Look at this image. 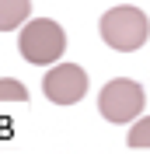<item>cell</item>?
I'll return each mask as SVG.
<instances>
[{
	"instance_id": "cell-1",
	"label": "cell",
	"mask_w": 150,
	"mask_h": 154,
	"mask_svg": "<svg viewBox=\"0 0 150 154\" xmlns=\"http://www.w3.org/2000/svg\"><path fill=\"white\" fill-rule=\"evenodd\" d=\"M101 38L105 46L119 49V53H133V49H140L150 35V21L140 7H112L101 14Z\"/></svg>"
},
{
	"instance_id": "cell-2",
	"label": "cell",
	"mask_w": 150,
	"mask_h": 154,
	"mask_svg": "<svg viewBox=\"0 0 150 154\" xmlns=\"http://www.w3.org/2000/svg\"><path fill=\"white\" fill-rule=\"evenodd\" d=\"M18 49H21V56L28 60V63L46 67V63H52V60L63 56V49H66V32L59 28L52 18H35V21H28V25L21 28Z\"/></svg>"
},
{
	"instance_id": "cell-3",
	"label": "cell",
	"mask_w": 150,
	"mask_h": 154,
	"mask_svg": "<svg viewBox=\"0 0 150 154\" xmlns=\"http://www.w3.org/2000/svg\"><path fill=\"white\" fill-rule=\"evenodd\" d=\"M143 88L136 84V81H129V77H115V81H108V84L101 88V95H98V109H101V116L108 119V123L122 126V123H133L136 116L143 112Z\"/></svg>"
},
{
	"instance_id": "cell-4",
	"label": "cell",
	"mask_w": 150,
	"mask_h": 154,
	"mask_svg": "<svg viewBox=\"0 0 150 154\" xmlns=\"http://www.w3.org/2000/svg\"><path fill=\"white\" fill-rule=\"evenodd\" d=\"M42 91L56 105H74V102H80L87 95V74L77 63H56L42 77Z\"/></svg>"
},
{
	"instance_id": "cell-5",
	"label": "cell",
	"mask_w": 150,
	"mask_h": 154,
	"mask_svg": "<svg viewBox=\"0 0 150 154\" xmlns=\"http://www.w3.org/2000/svg\"><path fill=\"white\" fill-rule=\"evenodd\" d=\"M28 11H32L28 0H0V32H10L18 25H25Z\"/></svg>"
},
{
	"instance_id": "cell-6",
	"label": "cell",
	"mask_w": 150,
	"mask_h": 154,
	"mask_svg": "<svg viewBox=\"0 0 150 154\" xmlns=\"http://www.w3.org/2000/svg\"><path fill=\"white\" fill-rule=\"evenodd\" d=\"M126 144L129 147H150V116H143V119H136V123L129 126V137H126Z\"/></svg>"
},
{
	"instance_id": "cell-7",
	"label": "cell",
	"mask_w": 150,
	"mask_h": 154,
	"mask_svg": "<svg viewBox=\"0 0 150 154\" xmlns=\"http://www.w3.org/2000/svg\"><path fill=\"white\" fill-rule=\"evenodd\" d=\"M0 102H28V88L14 77H0Z\"/></svg>"
}]
</instances>
